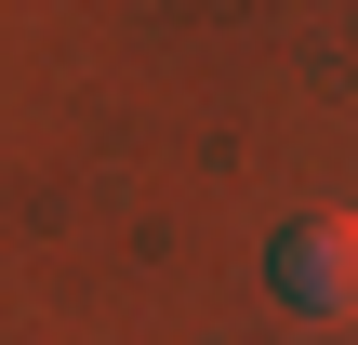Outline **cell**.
<instances>
[{
    "mask_svg": "<svg viewBox=\"0 0 358 345\" xmlns=\"http://www.w3.org/2000/svg\"><path fill=\"white\" fill-rule=\"evenodd\" d=\"M266 279H279V306H306V319H358V213H292V226L266 239Z\"/></svg>",
    "mask_w": 358,
    "mask_h": 345,
    "instance_id": "cell-1",
    "label": "cell"
}]
</instances>
